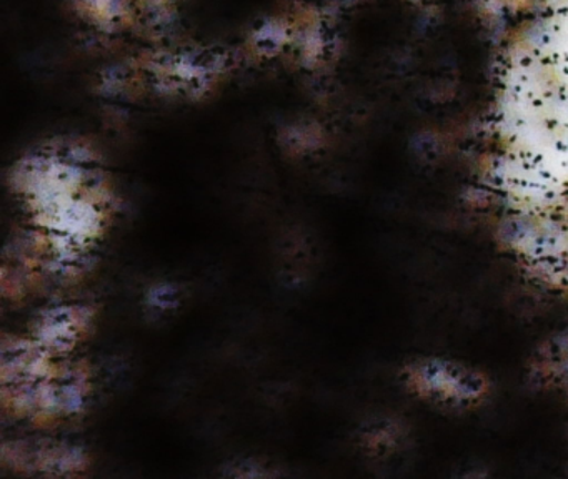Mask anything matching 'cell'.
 I'll use <instances>...</instances> for the list:
<instances>
[{
	"instance_id": "cell-1",
	"label": "cell",
	"mask_w": 568,
	"mask_h": 479,
	"mask_svg": "<svg viewBox=\"0 0 568 479\" xmlns=\"http://www.w3.org/2000/svg\"><path fill=\"white\" fill-rule=\"evenodd\" d=\"M2 465L28 476H81L91 466V458L81 446L61 441H6Z\"/></svg>"
},
{
	"instance_id": "cell-2",
	"label": "cell",
	"mask_w": 568,
	"mask_h": 479,
	"mask_svg": "<svg viewBox=\"0 0 568 479\" xmlns=\"http://www.w3.org/2000/svg\"><path fill=\"white\" fill-rule=\"evenodd\" d=\"M94 312L88 305H55L36 319L32 338L52 355L68 358L89 335Z\"/></svg>"
},
{
	"instance_id": "cell-3",
	"label": "cell",
	"mask_w": 568,
	"mask_h": 479,
	"mask_svg": "<svg viewBox=\"0 0 568 479\" xmlns=\"http://www.w3.org/2000/svg\"><path fill=\"white\" fill-rule=\"evenodd\" d=\"M275 475L277 472L268 471V468L254 459L237 461L235 465H229V468L225 469V476H234V478H265V476Z\"/></svg>"
}]
</instances>
